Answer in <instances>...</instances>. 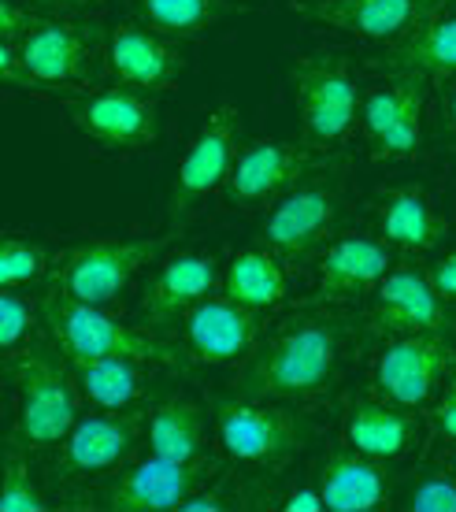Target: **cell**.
Here are the masks:
<instances>
[{"mask_svg":"<svg viewBox=\"0 0 456 512\" xmlns=\"http://www.w3.org/2000/svg\"><path fill=\"white\" fill-rule=\"evenodd\" d=\"M360 316L345 305L297 308L279 323H271L249 360L234 379V394L271 397V401H319L330 386L342 383L356 349H360Z\"/></svg>","mask_w":456,"mask_h":512,"instance_id":"cell-1","label":"cell"},{"mask_svg":"<svg viewBox=\"0 0 456 512\" xmlns=\"http://www.w3.org/2000/svg\"><path fill=\"white\" fill-rule=\"evenodd\" d=\"M8 375L15 386L12 438L30 453H52L82 416L75 364L45 331L19 357L8 360Z\"/></svg>","mask_w":456,"mask_h":512,"instance_id":"cell-2","label":"cell"},{"mask_svg":"<svg viewBox=\"0 0 456 512\" xmlns=\"http://www.w3.org/2000/svg\"><path fill=\"white\" fill-rule=\"evenodd\" d=\"M41 312H45V331L52 342L64 349L71 364L104 357H130L149 368H178L186 364V353L178 338L160 334V327L149 323H123L119 316L104 312V305H86L67 297L56 282L41 294Z\"/></svg>","mask_w":456,"mask_h":512,"instance_id":"cell-3","label":"cell"},{"mask_svg":"<svg viewBox=\"0 0 456 512\" xmlns=\"http://www.w3.org/2000/svg\"><path fill=\"white\" fill-rule=\"evenodd\" d=\"M212 423L227 461L253 472H279L316 438L301 412L271 397H212Z\"/></svg>","mask_w":456,"mask_h":512,"instance_id":"cell-4","label":"cell"},{"mask_svg":"<svg viewBox=\"0 0 456 512\" xmlns=\"http://www.w3.org/2000/svg\"><path fill=\"white\" fill-rule=\"evenodd\" d=\"M290 90L301 112L304 141L316 149H338L360 123V86L345 56H304L290 71Z\"/></svg>","mask_w":456,"mask_h":512,"instance_id":"cell-5","label":"cell"},{"mask_svg":"<svg viewBox=\"0 0 456 512\" xmlns=\"http://www.w3.org/2000/svg\"><path fill=\"white\" fill-rule=\"evenodd\" d=\"M241 153V119L234 104H219L212 116L204 119L186 145V153L175 167L171 197H167V219L171 231H182L197 212H201L216 193H223L234 160Z\"/></svg>","mask_w":456,"mask_h":512,"instance_id":"cell-6","label":"cell"},{"mask_svg":"<svg viewBox=\"0 0 456 512\" xmlns=\"http://www.w3.org/2000/svg\"><path fill=\"white\" fill-rule=\"evenodd\" d=\"M101 52V30L93 19L45 12L19 45V86L23 90H78Z\"/></svg>","mask_w":456,"mask_h":512,"instance_id":"cell-7","label":"cell"},{"mask_svg":"<svg viewBox=\"0 0 456 512\" xmlns=\"http://www.w3.org/2000/svg\"><path fill=\"white\" fill-rule=\"evenodd\" d=\"M456 375V338L445 334H386L375 368L371 390L386 401L427 409Z\"/></svg>","mask_w":456,"mask_h":512,"instance_id":"cell-8","label":"cell"},{"mask_svg":"<svg viewBox=\"0 0 456 512\" xmlns=\"http://www.w3.org/2000/svg\"><path fill=\"white\" fill-rule=\"evenodd\" d=\"M145 423H149L145 409H97L89 416H78L71 435L52 449L56 453L52 475L64 487H75V483L97 479V475H115L123 464H130L134 449L141 446Z\"/></svg>","mask_w":456,"mask_h":512,"instance_id":"cell-9","label":"cell"},{"mask_svg":"<svg viewBox=\"0 0 456 512\" xmlns=\"http://www.w3.org/2000/svg\"><path fill=\"white\" fill-rule=\"evenodd\" d=\"M330 167V164H327ZM327 167L312 171L293 190H286L271 205L260 223V242L271 245L282 260H301L316 245L327 242V234L338 227L342 216V175H327Z\"/></svg>","mask_w":456,"mask_h":512,"instance_id":"cell-10","label":"cell"},{"mask_svg":"<svg viewBox=\"0 0 456 512\" xmlns=\"http://www.w3.org/2000/svg\"><path fill=\"white\" fill-rule=\"evenodd\" d=\"M223 472L216 457L201 461H167L149 453L145 461H130L97 490L101 509L108 512H171L182 501L197 494L204 483H212Z\"/></svg>","mask_w":456,"mask_h":512,"instance_id":"cell-11","label":"cell"},{"mask_svg":"<svg viewBox=\"0 0 456 512\" xmlns=\"http://www.w3.org/2000/svg\"><path fill=\"white\" fill-rule=\"evenodd\" d=\"M327 164L330 160L323 156V149L308 145V141L297 145V141L282 138H256L249 145H241L234 171H230L219 197L227 208H241V212L264 208Z\"/></svg>","mask_w":456,"mask_h":512,"instance_id":"cell-12","label":"cell"},{"mask_svg":"<svg viewBox=\"0 0 456 512\" xmlns=\"http://www.w3.org/2000/svg\"><path fill=\"white\" fill-rule=\"evenodd\" d=\"M164 245L167 238H93L64 256L56 286L86 305H112Z\"/></svg>","mask_w":456,"mask_h":512,"instance_id":"cell-13","label":"cell"},{"mask_svg":"<svg viewBox=\"0 0 456 512\" xmlns=\"http://www.w3.org/2000/svg\"><path fill=\"white\" fill-rule=\"evenodd\" d=\"M264 334L260 312L227 294H208L178 316V346L193 364H245Z\"/></svg>","mask_w":456,"mask_h":512,"instance_id":"cell-14","label":"cell"},{"mask_svg":"<svg viewBox=\"0 0 456 512\" xmlns=\"http://www.w3.org/2000/svg\"><path fill=\"white\" fill-rule=\"evenodd\" d=\"M71 127L104 153H141L160 138V108L145 90L112 86L67 108Z\"/></svg>","mask_w":456,"mask_h":512,"instance_id":"cell-15","label":"cell"},{"mask_svg":"<svg viewBox=\"0 0 456 512\" xmlns=\"http://www.w3.org/2000/svg\"><path fill=\"white\" fill-rule=\"evenodd\" d=\"M427 78L386 75L360 101V127L375 160H408L423 145Z\"/></svg>","mask_w":456,"mask_h":512,"instance_id":"cell-16","label":"cell"},{"mask_svg":"<svg viewBox=\"0 0 456 512\" xmlns=\"http://www.w3.org/2000/svg\"><path fill=\"white\" fill-rule=\"evenodd\" d=\"M368 327L379 334H445L456 338V316L442 297L434 294L427 271L416 264H393L382 282L371 290Z\"/></svg>","mask_w":456,"mask_h":512,"instance_id":"cell-17","label":"cell"},{"mask_svg":"<svg viewBox=\"0 0 456 512\" xmlns=\"http://www.w3.org/2000/svg\"><path fill=\"white\" fill-rule=\"evenodd\" d=\"M393 268V245L375 234H342L316 260V301L353 305Z\"/></svg>","mask_w":456,"mask_h":512,"instance_id":"cell-18","label":"cell"},{"mask_svg":"<svg viewBox=\"0 0 456 512\" xmlns=\"http://www.w3.org/2000/svg\"><path fill=\"white\" fill-rule=\"evenodd\" d=\"M175 38H167L160 30H152L138 19V23H119L108 30L104 38V60L112 78H119V86L145 93L171 90L182 75V56L171 45Z\"/></svg>","mask_w":456,"mask_h":512,"instance_id":"cell-19","label":"cell"},{"mask_svg":"<svg viewBox=\"0 0 456 512\" xmlns=\"http://www.w3.org/2000/svg\"><path fill=\"white\" fill-rule=\"evenodd\" d=\"M390 461L368 457L360 449H330L316 464V487L330 512H379L393 501L397 475Z\"/></svg>","mask_w":456,"mask_h":512,"instance_id":"cell-20","label":"cell"},{"mask_svg":"<svg viewBox=\"0 0 456 512\" xmlns=\"http://www.w3.org/2000/svg\"><path fill=\"white\" fill-rule=\"evenodd\" d=\"M216 290H223V264L216 253H178L149 279L141 294V316L149 327H167Z\"/></svg>","mask_w":456,"mask_h":512,"instance_id":"cell-21","label":"cell"},{"mask_svg":"<svg viewBox=\"0 0 456 512\" xmlns=\"http://www.w3.org/2000/svg\"><path fill=\"white\" fill-rule=\"evenodd\" d=\"M419 409L386 401V397H349L345 405V442L379 461H405L419 449L423 423Z\"/></svg>","mask_w":456,"mask_h":512,"instance_id":"cell-22","label":"cell"},{"mask_svg":"<svg viewBox=\"0 0 456 512\" xmlns=\"http://www.w3.org/2000/svg\"><path fill=\"white\" fill-rule=\"evenodd\" d=\"M382 75H419V78H456V12L419 15L416 26L386 45L371 60Z\"/></svg>","mask_w":456,"mask_h":512,"instance_id":"cell-23","label":"cell"},{"mask_svg":"<svg viewBox=\"0 0 456 512\" xmlns=\"http://www.w3.org/2000/svg\"><path fill=\"white\" fill-rule=\"evenodd\" d=\"M375 223H379V238L401 249V253H431L442 242L449 227L438 216L434 201L427 197L423 186H390L375 197Z\"/></svg>","mask_w":456,"mask_h":512,"instance_id":"cell-24","label":"cell"},{"mask_svg":"<svg viewBox=\"0 0 456 512\" xmlns=\"http://www.w3.org/2000/svg\"><path fill=\"white\" fill-rule=\"evenodd\" d=\"M319 26H334L364 41H397L423 15V0H316L301 8Z\"/></svg>","mask_w":456,"mask_h":512,"instance_id":"cell-25","label":"cell"},{"mask_svg":"<svg viewBox=\"0 0 456 512\" xmlns=\"http://www.w3.org/2000/svg\"><path fill=\"white\" fill-rule=\"evenodd\" d=\"M204 435H208V420H204L201 401H193V397L171 394L149 409L145 442H149V453H156V457H167V461H201Z\"/></svg>","mask_w":456,"mask_h":512,"instance_id":"cell-26","label":"cell"},{"mask_svg":"<svg viewBox=\"0 0 456 512\" xmlns=\"http://www.w3.org/2000/svg\"><path fill=\"white\" fill-rule=\"evenodd\" d=\"M223 294L241 301V305L256 308V312H271L286 301V268L282 256L271 245H249L234 253L223 264Z\"/></svg>","mask_w":456,"mask_h":512,"instance_id":"cell-27","label":"cell"},{"mask_svg":"<svg viewBox=\"0 0 456 512\" xmlns=\"http://www.w3.org/2000/svg\"><path fill=\"white\" fill-rule=\"evenodd\" d=\"M145 368L141 360L130 357H104V360H86L75 364V379L82 390V401H89L93 409H138L141 394H145Z\"/></svg>","mask_w":456,"mask_h":512,"instance_id":"cell-28","label":"cell"},{"mask_svg":"<svg viewBox=\"0 0 456 512\" xmlns=\"http://www.w3.org/2000/svg\"><path fill=\"white\" fill-rule=\"evenodd\" d=\"M134 12L145 26L167 38H197L230 12L227 0H134Z\"/></svg>","mask_w":456,"mask_h":512,"instance_id":"cell-29","label":"cell"},{"mask_svg":"<svg viewBox=\"0 0 456 512\" xmlns=\"http://www.w3.org/2000/svg\"><path fill=\"white\" fill-rule=\"evenodd\" d=\"M267 501H271V490H264L260 479L238 475V472H230V475L219 472L212 483H204V487L197 490V494H190L178 509L182 512H245V509H260Z\"/></svg>","mask_w":456,"mask_h":512,"instance_id":"cell-30","label":"cell"},{"mask_svg":"<svg viewBox=\"0 0 456 512\" xmlns=\"http://www.w3.org/2000/svg\"><path fill=\"white\" fill-rule=\"evenodd\" d=\"M38 327H45L41 301L23 294V286H0V349H4V360L19 357L41 334Z\"/></svg>","mask_w":456,"mask_h":512,"instance_id":"cell-31","label":"cell"},{"mask_svg":"<svg viewBox=\"0 0 456 512\" xmlns=\"http://www.w3.org/2000/svg\"><path fill=\"white\" fill-rule=\"evenodd\" d=\"M0 509L4 512H49V498L30 472V449L8 442L4 449V479H0Z\"/></svg>","mask_w":456,"mask_h":512,"instance_id":"cell-32","label":"cell"},{"mask_svg":"<svg viewBox=\"0 0 456 512\" xmlns=\"http://www.w3.org/2000/svg\"><path fill=\"white\" fill-rule=\"evenodd\" d=\"M49 271V245L23 234H4L0 242V286H30Z\"/></svg>","mask_w":456,"mask_h":512,"instance_id":"cell-33","label":"cell"},{"mask_svg":"<svg viewBox=\"0 0 456 512\" xmlns=\"http://www.w3.org/2000/svg\"><path fill=\"white\" fill-rule=\"evenodd\" d=\"M401 509L408 512H456V475L453 472H423L401 494Z\"/></svg>","mask_w":456,"mask_h":512,"instance_id":"cell-34","label":"cell"},{"mask_svg":"<svg viewBox=\"0 0 456 512\" xmlns=\"http://www.w3.org/2000/svg\"><path fill=\"white\" fill-rule=\"evenodd\" d=\"M431 438L456 442V375L445 383V390L431 401Z\"/></svg>","mask_w":456,"mask_h":512,"instance_id":"cell-35","label":"cell"},{"mask_svg":"<svg viewBox=\"0 0 456 512\" xmlns=\"http://www.w3.org/2000/svg\"><path fill=\"white\" fill-rule=\"evenodd\" d=\"M427 279H431L434 294L442 297L449 308H456V249H449L445 256L434 260L431 268H427Z\"/></svg>","mask_w":456,"mask_h":512,"instance_id":"cell-36","label":"cell"},{"mask_svg":"<svg viewBox=\"0 0 456 512\" xmlns=\"http://www.w3.org/2000/svg\"><path fill=\"white\" fill-rule=\"evenodd\" d=\"M279 509H286V512H323L327 505H323V494H319L316 479H312L308 487H293L290 494H282Z\"/></svg>","mask_w":456,"mask_h":512,"instance_id":"cell-37","label":"cell"},{"mask_svg":"<svg viewBox=\"0 0 456 512\" xmlns=\"http://www.w3.org/2000/svg\"><path fill=\"white\" fill-rule=\"evenodd\" d=\"M442 127L456 138V82L449 86V93L442 97Z\"/></svg>","mask_w":456,"mask_h":512,"instance_id":"cell-38","label":"cell"},{"mask_svg":"<svg viewBox=\"0 0 456 512\" xmlns=\"http://www.w3.org/2000/svg\"><path fill=\"white\" fill-rule=\"evenodd\" d=\"M30 4H38L41 12H67L71 8V0H30Z\"/></svg>","mask_w":456,"mask_h":512,"instance_id":"cell-39","label":"cell"},{"mask_svg":"<svg viewBox=\"0 0 456 512\" xmlns=\"http://www.w3.org/2000/svg\"><path fill=\"white\" fill-rule=\"evenodd\" d=\"M453 0H423V15H431V12H442V8H449Z\"/></svg>","mask_w":456,"mask_h":512,"instance_id":"cell-40","label":"cell"},{"mask_svg":"<svg viewBox=\"0 0 456 512\" xmlns=\"http://www.w3.org/2000/svg\"><path fill=\"white\" fill-rule=\"evenodd\" d=\"M71 4H78V8H89V4H104V0H71Z\"/></svg>","mask_w":456,"mask_h":512,"instance_id":"cell-41","label":"cell"},{"mask_svg":"<svg viewBox=\"0 0 456 512\" xmlns=\"http://www.w3.org/2000/svg\"><path fill=\"white\" fill-rule=\"evenodd\" d=\"M449 472H453V475H456V449H453V468H449Z\"/></svg>","mask_w":456,"mask_h":512,"instance_id":"cell-42","label":"cell"}]
</instances>
